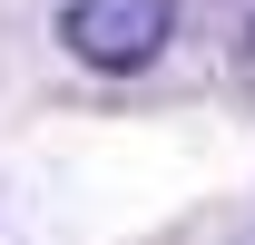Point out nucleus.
I'll use <instances>...</instances> for the list:
<instances>
[{
	"mask_svg": "<svg viewBox=\"0 0 255 245\" xmlns=\"http://www.w3.org/2000/svg\"><path fill=\"white\" fill-rule=\"evenodd\" d=\"M167 30H177V0H69V10H59V39L89 69H108V79L147 69L167 49Z\"/></svg>",
	"mask_w": 255,
	"mask_h": 245,
	"instance_id": "f257e3e1",
	"label": "nucleus"
},
{
	"mask_svg": "<svg viewBox=\"0 0 255 245\" xmlns=\"http://www.w3.org/2000/svg\"><path fill=\"white\" fill-rule=\"evenodd\" d=\"M236 79H246V98H255V20H246V39H236Z\"/></svg>",
	"mask_w": 255,
	"mask_h": 245,
	"instance_id": "f03ea898",
	"label": "nucleus"
},
{
	"mask_svg": "<svg viewBox=\"0 0 255 245\" xmlns=\"http://www.w3.org/2000/svg\"><path fill=\"white\" fill-rule=\"evenodd\" d=\"M236 245H255V236H236Z\"/></svg>",
	"mask_w": 255,
	"mask_h": 245,
	"instance_id": "7ed1b4c3",
	"label": "nucleus"
}]
</instances>
